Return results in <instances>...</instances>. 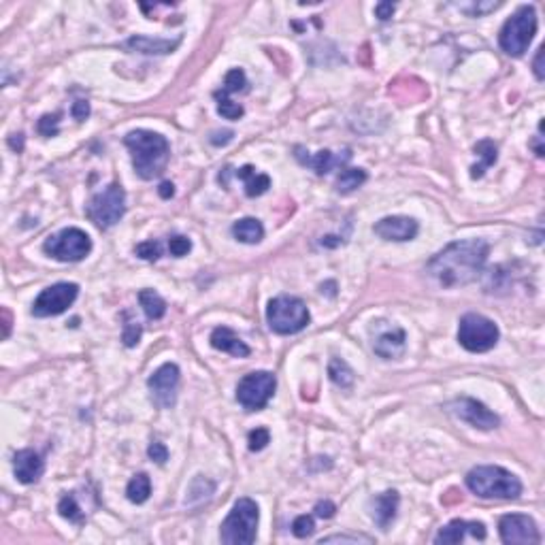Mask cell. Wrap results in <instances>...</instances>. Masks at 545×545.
I'll return each mask as SVG.
<instances>
[{"instance_id":"cell-1","label":"cell","mask_w":545,"mask_h":545,"mask_svg":"<svg viewBox=\"0 0 545 545\" xmlns=\"http://www.w3.org/2000/svg\"><path fill=\"white\" fill-rule=\"evenodd\" d=\"M490 248L482 239L454 241L426 265V272L443 287L473 283L486 267Z\"/></svg>"},{"instance_id":"cell-2","label":"cell","mask_w":545,"mask_h":545,"mask_svg":"<svg viewBox=\"0 0 545 545\" xmlns=\"http://www.w3.org/2000/svg\"><path fill=\"white\" fill-rule=\"evenodd\" d=\"M124 145L131 149L133 166L141 179H153L164 173L170 156V145L164 136L151 131H133L124 136Z\"/></svg>"},{"instance_id":"cell-3","label":"cell","mask_w":545,"mask_h":545,"mask_svg":"<svg viewBox=\"0 0 545 545\" xmlns=\"http://www.w3.org/2000/svg\"><path fill=\"white\" fill-rule=\"evenodd\" d=\"M467 488L482 499L511 501L522 494V482L503 467H475L467 473Z\"/></svg>"},{"instance_id":"cell-4","label":"cell","mask_w":545,"mask_h":545,"mask_svg":"<svg viewBox=\"0 0 545 545\" xmlns=\"http://www.w3.org/2000/svg\"><path fill=\"white\" fill-rule=\"evenodd\" d=\"M260 509L252 499H239L222 522L220 539L226 545H250L256 541Z\"/></svg>"},{"instance_id":"cell-5","label":"cell","mask_w":545,"mask_h":545,"mask_svg":"<svg viewBox=\"0 0 545 545\" xmlns=\"http://www.w3.org/2000/svg\"><path fill=\"white\" fill-rule=\"evenodd\" d=\"M535 32H537V13H535V6L524 4L501 28V34H499L501 49L507 56L520 58V56H524V51L533 43Z\"/></svg>"},{"instance_id":"cell-6","label":"cell","mask_w":545,"mask_h":545,"mask_svg":"<svg viewBox=\"0 0 545 545\" xmlns=\"http://www.w3.org/2000/svg\"><path fill=\"white\" fill-rule=\"evenodd\" d=\"M267 320L272 332L277 335H296L307 328L311 315L307 305L296 296H277L269 302Z\"/></svg>"},{"instance_id":"cell-7","label":"cell","mask_w":545,"mask_h":545,"mask_svg":"<svg viewBox=\"0 0 545 545\" xmlns=\"http://www.w3.org/2000/svg\"><path fill=\"white\" fill-rule=\"evenodd\" d=\"M499 326L482 313H467L458 324V341L467 352L473 354L490 352L499 343Z\"/></svg>"},{"instance_id":"cell-8","label":"cell","mask_w":545,"mask_h":545,"mask_svg":"<svg viewBox=\"0 0 545 545\" xmlns=\"http://www.w3.org/2000/svg\"><path fill=\"white\" fill-rule=\"evenodd\" d=\"M88 218L103 230L116 226L126 213V192L120 183L107 185L86 207Z\"/></svg>"},{"instance_id":"cell-9","label":"cell","mask_w":545,"mask_h":545,"mask_svg":"<svg viewBox=\"0 0 545 545\" xmlns=\"http://www.w3.org/2000/svg\"><path fill=\"white\" fill-rule=\"evenodd\" d=\"M43 252L60 263H81L92 252V239L81 228H64L47 237Z\"/></svg>"},{"instance_id":"cell-10","label":"cell","mask_w":545,"mask_h":545,"mask_svg":"<svg viewBox=\"0 0 545 545\" xmlns=\"http://www.w3.org/2000/svg\"><path fill=\"white\" fill-rule=\"evenodd\" d=\"M277 380L269 371H256L245 375L237 386V401L248 411H260L269 405L275 394Z\"/></svg>"},{"instance_id":"cell-11","label":"cell","mask_w":545,"mask_h":545,"mask_svg":"<svg viewBox=\"0 0 545 545\" xmlns=\"http://www.w3.org/2000/svg\"><path fill=\"white\" fill-rule=\"evenodd\" d=\"M79 296V285L77 283H54L49 287H45L34 305H32V315L34 317H51V315H60L64 313Z\"/></svg>"},{"instance_id":"cell-12","label":"cell","mask_w":545,"mask_h":545,"mask_svg":"<svg viewBox=\"0 0 545 545\" xmlns=\"http://www.w3.org/2000/svg\"><path fill=\"white\" fill-rule=\"evenodd\" d=\"M147 388L151 394V401L162 409H170L177 403V390H179V367L173 362L162 365L153 375L147 380Z\"/></svg>"},{"instance_id":"cell-13","label":"cell","mask_w":545,"mask_h":545,"mask_svg":"<svg viewBox=\"0 0 545 545\" xmlns=\"http://www.w3.org/2000/svg\"><path fill=\"white\" fill-rule=\"evenodd\" d=\"M499 533H501L503 544L507 545H531L541 541L535 520L529 516H522V514L503 516L499 522Z\"/></svg>"},{"instance_id":"cell-14","label":"cell","mask_w":545,"mask_h":545,"mask_svg":"<svg viewBox=\"0 0 545 545\" xmlns=\"http://www.w3.org/2000/svg\"><path fill=\"white\" fill-rule=\"evenodd\" d=\"M447 409L452 415H456L458 419H462L479 430H492L501 424V419L494 411H490L484 403H479L475 399H458V401L449 403Z\"/></svg>"},{"instance_id":"cell-15","label":"cell","mask_w":545,"mask_h":545,"mask_svg":"<svg viewBox=\"0 0 545 545\" xmlns=\"http://www.w3.org/2000/svg\"><path fill=\"white\" fill-rule=\"evenodd\" d=\"M373 233L377 237H382L384 241L403 243V241H411V239L417 237L419 226H417V222L413 218H407V215H390V218L380 220L373 226Z\"/></svg>"},{"instance_id":"cell-16","label":"cell","mask_w":545,"mask_h":545,"mask_svg":"<svg viewBox=\"0 0 545 545\" xmlns=\"http://www.w3.org/2000/svg\"><path fill=\"white\" fill-rule=\"evenodd\" d=\"M294 151H296V153H294L296 160H298L300 164L313 168L317 175H326V173H330L332 168H343V166L350 162V158H352V151H350V149H345V151H341V153H332V151L324 149V151H317L315 156H309V151H305L302 147H296Z\"/></svg>"},{"instance_id":"cell-17","label":"cell","mask_w":545,"mask_h":545,"mask_svg":"<svg viewBox=\"0 0 545 545\" xmlns=\"http://www.w3.org/2000/svg\"><path fill=\"white\" fill-rule=\"evenodd\" d=\"M13 471H15L17 482L30 486V484H36L43 477L45 462L34 449H19L13 456Z\"/></svg>"},{"instance_id":"cell-18","label":"cell","mask_w":545,"mask_h":545,"mask_svg":"<svg viewBox=\"0 0 545 545\" xmlns=\"http://www.w3.org/2000/svg\"><path fill=\"white\" fill-rule=\"evenodd\" d=\"M467 535L484 541L486 539V526L482 522H464V520H452L445 529L439 531V535L434 537L437 545H454L460 544Z\"/></svg>"},{"instance_id":"cell-19","label":"cell","mask_w":545,"mask_h":545,"mask_svg":"<svg viewBox=\"0 0 545 545\" xmlns=\"http://www.w3.org/2000/svg\"><path fill=\"white\" fill-rule=\"evenodd\" d=\"M407 347V335L403 328H392L386 330L377 337V341L373 343V350L380 358L384 360H397L405 354Z\"/></svg>"},{"instance_id":"cell-20","label":"cell","mask_w":545,"mask_h":545,"mask_svg":"<svg viewBox=\"0 0 545 545\" xmlns=\"http://www.w3.org/2000/svg\"><path fill=\"white\" fill-rule=\"evenodd\" d=\"M399 492L397 490H388L380 496L373 499V520L380 529L388 531V526L394 522L397 511H399Z\"/></svg>"},{"instance_id":"cell-21","label":"cell","mask_w":545,"mask_h":545,"mask_svg":"<svg viewBox=\"0 0 545 545\" xmlns=\"http://www.w3.org/2000/svg\"><path fill=\"white\" fill-rule=\"evenodd\" d=\"M211 345L224 354H230L235 358H248L250 356V347L228 328V326H218L213 332H211Z\"/></svg>"},{"instance_id":"cell-22","label":"cell","mask_w":545,"mask_h":545,"mask_svg":"<svg viewBox=\"0 0 545 545\" xmlns=\"http://www.w3.org/2000/svg\"><path fill=\"white\" fill-rule=\"evenodd\" d=\"M237 177L243 181L245 185V194L248 196H263L269 188H271V177L265 173H258L252 164H245L237 170Z\"/></svg>"},{"instance_id":"cell-23","label":"cell","mask_w":545,"mask_h":545,"mask_svg":"<svg viewBox=\"0 0 545 545\" xmlns=\"http://www.w3.org/2000/svg\"><path fill=\"white\" fill-rule=\"evenodd\" d=\"M131 49H136L141 54H156V56H162V54H173L179 45V39L175 41H164V39H147V36H133L128 39L126 43Z\"/></svg>"},{"instance_id":"cell-24","label":"cell","mask_w":545,"mask_h":545,"mask_svg":"<svg viewBox=\"0 0 545 545\" xmlns=\"http://www.w3.org/2000/svg\"><path fill=\"white\" fill-rule=\"evenodd\" d=\"M233 235H235L237 241H241L245 245H256L265 237V226L256 218H243V220L235 222Z\"/></svg>"},{"instance_id":"cell-25","label":"cell","mask_w":545,"mask_h":545,"mask_svg":"<svg viewBox=\"0 0 545 545\" xmlns=\"http://www.w3.org/2000/svg\"><path fill=\"white\" fill-rule=\"evenodd\" d=\"M138 302L147 315V320H162L166 313V302L156 290H141L138 292Z\"/></svg>"},{"instance_id":"cell-26","label":"cell","mask_w":545,"mask_h":545,"mask_svg":"<svg viewBox=\"0 0 545 545\" xmlns=\"http://www.w3.org/2000/svg\"><path fill=\"white\" fill-rule=\"evenodd\" d=\"M475 153H479L482 162L475 164V166L471 168V177H473V179H479V177H484L486 168H490V166L496 162L499 153H496V145H494L492 141H488V138H486V141H479V143L475 145Z\"/></svg>"},{"instance_id":"cell-27","label":"cell","mask_w":545,"mask_h":545,"mask_svg":"<svg viewBox=\"0 0 545 545\" xmlns=\"http://www.w3.org/2000/svg\"><path fill=\"white\" fill-rule=\"evenodd\" d=\"M328 377H330V382H332L335 386H339V388H343V390H350V388L354 386V380H356L352 367H350L345 360H341V358H332V360H330V365H328Z\"/></svg>"},{"instance_id":"cell-28","label":"cell","mask_w":545,"mask_h":545,"mask_svg":"<svg viewBox=\"0 0 545 545\" xmlns=\"http://www.w3.org/2000/svg\"><path fill=\"white\" fill-rule=\"evenodd\" d=\"M365 181H367V173L362 168H343L337 177V192L350 194L358 190Z\"/></svg>"},{"instance_id":"cell-29","label":"cell","mask_w":545,"mask_h":545,"mask_svg":"<svg viewBox=\"0 0 545 545\" xmlns=\"http://www.w3.org/2000/svg\"><path fill=\"white\" fill-rule=\"evenodd\" d=\"M149 494H151V482H149V477H147L145 473H138V475H135V477L128 482L126 496H128L131 503L141 505V503H145V501L149 499Z\"/></svg>"},{"instance_id":"cell-30","label":"cell","mask_w":545,"mask_h":545,"mask_svg":"<svg viewBox=\"0 0 545 545\" xmlns=\"http://www.w3.org/2000/svg\"><path fill=\"white\" fill-rule=\"evenodd\" d=\"M58 511H60V516L64 518V520H68V522H73V524H83L86 522V516H83V511H81V507L77 505V501H75V496L73 494H66L60 503H58Z\"/></svg>"},{"instance_id":"cell-31","label":"cell","mask_w":545,"mask_h":545,"mask_svg":"<svg viewBox=\"0 0 545 545\" xmlns=\"http://www.w3.org/2000/svg\"><path fill=\"white\" fill-rule=\"evenodd\" d=\"M248 86V79H245V73L241 68H233L226 79H224V90H222V96L226 94H233V92H243Z\"/></svg>"},{"instance_id":"cell-32","label":"cell","mask_w":545,"mask_h":545,"mask_svg":"<svg viewBox=\"0 0 545 545\" xmlns=\"http://www.w3.org/2000/svg\"><path fill=\"white\" fill-rule=\"evenodd\" d=\"M218 96V94H215ZM220 101H218V113L222 116V118H226V120H239V118H243V107L239 105V103H235V101H230V98H226V96H218Z\"/></svg>"},{"instance_id":"cell-33","label":"cell","mask_w":545,"mask_h":545,"mask_svg":"<svg viewBox=\"0 0 545 545\" xmlns=\"http://www.w3.org/2000/svg\"><path fill=\"white\" fill-rule=\"evenodd\" d=\"M313 531H315V520H313L311 516H298V518L292 522V533H294V537H298V539L311 537Z\"/></svg>"},{"instance_id":"cell-34","label":"cell","mask_w":545,"mask_h":545,"mask_svg":"<svg viewBox=\"0 0 545 545\" xmlns=\"http://www.w3.org/2000/svg\"><path fill=\"white\" fill-rule=\"evenodd\" d=\"M135 254L141 258V260H147V263H156L160 256H162V248L158 241H145V243H138L135 248Z\"/></svg>"},{"instance_id":"cell-35","label":"cell","mask_w":545,"mask_h":545,"mask_svg":"<svg viewBox=\"0 0 545 545\" xmlns=\"http://www.w3.org/2000/svg\"><path fill=\"white\" fill-rule=\"evenodd\" d=\"M324 544H375V539L367 537V535H330V537H324L320 539V545Z\"/></svg>"},{"instance_id":"cell-36","label":"cell","mask_w":545,"mask_h":545,"mask_svg":"<svg viewBox=\"0 0 545 545\" xmlns=\"http://www.w3.org/2000/svg\"><path fill=\"white\" fill-rule=\"evenodd\" d=\"M190 250H192V241H190L188 237L175 235V237L168 239V252H170L175 258H183Z\"/></svg>"},{"instance_id":"cell-37","label":"cell","mask_w":545,"mask_h":545,"mask_svg":"<svg viewBox=\"0 0 545 545\" xmlns=\"http://www.w3.org/2000/svg\"><path fill=\"white\" fill-rule=\"evenodd\" d=\"M271 443V432L267 428H256L250 432V449L252 452H263Z\"/></svg>"},{"instance_id":"cell-38","label":"cell","mask_w":545,"mask_h":545,"mask_svg":"<svg viewBox=\"0 0 545 545\" xmlns=\"http://www.w3.org/2000/svg\"><path fill=\"white\" fill-rule=\"evenodd\" d=\"M58 124H60V116L58 113H54V116H43L41 120H39V133L43 136H56L58 135Z\"/></svg>"},{"instance_id":"cell-39","label":"cell","mask_w":545,"mask_h":545,"mask_svg":"<svg viewBox=\"0 0 545 545\" xmlns=\"http://www.w3.org/2000/svg\"><path fill=\"white\" fill-rule=\"evenodd\" d=\"M141 332H143L141 324H136V322H128V324L124 326V335H122L124 345H126V347H135L136 343H138V339H141Z\"/></svg>"},{"instance_id":"cell-40","label":"cell","mask_w":545,"mask_h":545,"mask_svg":"<svg viewBox=\"0 0 545 545\" xmlns=\"http://www.w3.org/2000/svg\"><path fill=\"white\" fill-rule=\"evenodd\" d=\"M147 454H149V458L156 460L158 464H164V462L168 460V449H166L162 443H158V441H153V443L149 445Z\"/></svg>"},{"instance_id":"cell-41","label":"cell","mask_w":545,"mask_h":545,"mask_svg":"<svg viewBox=\"0 0 545 545\" xmlns=\"http://www.w3.org/2000/svg\"><path fill=\"white\" fill-rule=\"evenodd\" d=\"M315 516L317 518H324V520H328V518H332L335 516V511H337V507H335V503L332 501H320L317 505H315Z\"/></svg>"},{"instance_id":"cell-42","label":"cell","mask_w":545,"mask_h":545,"mask_svg":"<svg viewBox=\"0 0 545 545\" xmlns=\"http://www.w3.org/2000/svg\"><path fill=\"white\" fill-rule=\"evenodd\" d=\"M88 116H90V103H88V101H77V103L73 105V118L79 120V122H83Z\"/></svg>"},{"instance_id":"cell-43","label":"cell","mask_w":545,"mask_h":545,"mask_svg":"<svg viewBox=\"0 0 545 545\" xmlns=\"http://www.w3.org/2000/svg\"><path fill=\"white\" fill-rule=\"evenodd\" d=\"M394 9H397V4H392V2H380V4L375 6V15H377L382 21H386V19L392 17Z\"/></svg>"},{"instance_id":"cell-44","label":"cell","mask_w":545,"mask_h":545,"mask_svg":"<svg viewBox=\"0 0 545 545\" xmlns=\"http://www.w3.org/2000/svg\"><path fill=\"white\" fill-rule=\"evenodd\" d=\"M533 68H535V75H537V79L541 81V79L545 77L544 75V47H539V49H537V56H535Z\"/></svg>"},{"instance_id":"cell-45","label":"cell","mask_w":545,"mask_h":545,"mask_svg":"<svg viewBox=\"0 0 545 545\" xmlns=\"http://www.w3.org/2000/svg\"><path fill=\"white\" fill-rule=\"evenodd\" d=\"M158 194H160L162 198H170V196L175 194V185H173L170 181H164V183H160Z\"/></svg>"},{"instance_id":"cell-46","label":"cell","mask_w":545,"mask_h":545,"mask_svg":"<svg viewBox=\"0 0 545 545\" xmlns=\"http://www.w3.org/2000/svg\"><path fill=\"white\" fill-rule=\"evenodd\" d=\"M230 138H233V133H230V131H226V133H222V135L218 133V135L211 136V143H213V145H226Z\"/></svg>"},{"instance_id":"cell-47","label":"cell","mask_w":545,"mask_h":545,"mask_svg":"<svg viewBox=\"0 0 545 545\" xmlns=\"http://www.w3.org/2000/svg\"><path fill=\"white\" fill-rule=\"evenodd\" d=\"M320 243L324 248H339V245H343V239H339V237H324Z\"/></svg>"},{"instance_id":"cell-48","label":"cell","mask_w":545,"mask_h":545,"mask_svg":"<svg viewBox=\"0 0 545 545\" xmlns=\"http://www.w3.org/2000/svg\"><path fill=\"white\" fill-rule=\"evenodd\" d=\"M9 145L13 147V149H17V151H21V147H24V135H13L9 138Z\"/></svg>"},{"instance_id":"cell-49","label":"cell","mask_w":545,"mask_h":545,"mask_svg":"<svg viewBox=\"0 0 545 545\" xmlns=\"http://www.w3.org/2000/svg\"><path fill=\"white\" fill-rule=\"evenodd\" d=\"M9 326H11V320H9V313L4 311V337H9Z\"/></svg>"}]
</instances>
